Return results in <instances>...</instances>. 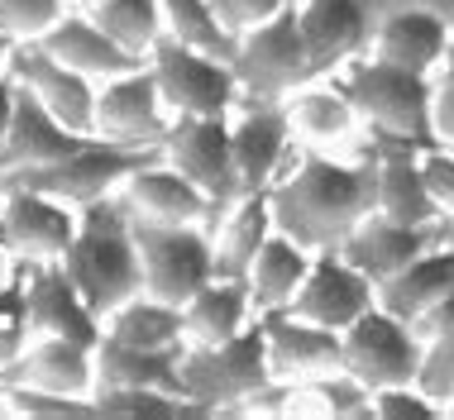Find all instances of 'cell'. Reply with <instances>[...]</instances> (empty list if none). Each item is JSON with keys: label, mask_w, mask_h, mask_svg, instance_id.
Returning a JSON list of instances; mask_svg holds the SVG:
<instances>
[{"label": "cell", "mask_w": 454, "mask_h": 420, "mask_svg": "<svg viewBox=\"0 0 454 420\" xmlns=\"http://www.w3.org/2000/svg\"><path fill=\"white\" fill-rule=\"evenodd\" d=\"M268 206H273V229L297 239L301 249L321 253L340 249L345 234L359 225L364 215L378 210V144L368 134V148L349 163L330 158L325 148L301 144V158H292L268 187Z\"/></svg>", "instance_id": "6da1fadb"}, {"label": "cell", "mask_w": 454, "mask_h": 420, "mask_svg": "<svg viewBox=\"0 0 454 420\" xmlns=\"http://www.w3.org/2000/svg\"><path fill=\"white\" fill-rule=\"evenodd\" d=\"M67 277L77 282V292L87 296L96 315H110L115 306H125L129 296L144 292V263L139 244H134V215L125 196L110 191L82 206L77 215V239L63 253Z\"/></svg>", "instance_id": "7a4b0ae2"}, {"label": "cell", "mask_w": 454, "mask_h": 420, "mask_svg": "<svg viewBox=\"0 0 454 420\" xmlns=\"http://www.w3.org/2000/svg\"><path fill=\"white\" fill-rule=\"evenodd\" d=\"M330 82L349 96V105L359 110V125L368 134L407 139L416 148H440L431 72H411V67L364 53V58H349L340 72H330Z\"/></svg>", "instance_id": "3957f363"}, {"label": "cell", "mask_w": 454, "mask_h": 420, "mask_svg": "<svg viewBox=\"0 0 454 420\" xmlns=\"http://www.w3.org/2000/svg\"><path fill=\"white\" fill-rule=\"evenodd\" d=\"M163 158V144H115V139H87L77 153L58 158V163H34V167H15V172H0V187H29L43 191L53 201L67 206H87L96 196L120 191L139 167H149Z\"/></svg>", "instance_id": "277c9868"}, {"label": "cell", "mask_w": 454, "mask_h": 420, "mask_svg": "<svg viewBox=\"0 0 454 420\" xmlns=\"http://www.w3.org/2000/svg\"><path fill=\"white\" fill-rule=\"evenodd\" d=\"M268 377H273V363H268L263 320H249L235 339L187 344V349H182L177 392L187 401H196L201 411H235V406L249 397V392H259Z\"/></svg>", "instance_id": "5b68a950"}, {"label": "cell", "mask_w": 454, "mask_h": 420, "mask_svg": "<svg viewBox=\"0 0 454 420\" xmlns=\"http://www.w3.org/2000/svg\"><path fill=\"white\" fill-rule=\"evenodd\" d=\"M134 244H139V263H144V292L158 296V301L187 306L215 277V244L206 225H173V220L134 215Z\"/></svg>", "instance_id": "8992f818"}, {"label": "cell", "mask_w": 454, "mask_h": 420, "mask_svg": "<svg viewBox=\"0 0 454 420\" xmlns=\"http://www.w3.org/2000/svg\"><path fill=\"white\" fill-rule=\"evenodd\" d=\"M149 67L173 115H230L244 101L235 67L177 34H163L149 48Z\"/></svg>", "instance_id": "52a82bcc"}, {"label": "cell", "mask_w": 454, "mask_h": 420, "mask_svg": "<svg viewBox=\"0 0 454 420\" xmlns=\"http://www.w3.org/2000/svg\"><path fill=\"white\" fill-rule=\"evenodd\" d=\"M230 67H235V77H239L244 101H287L297 86L316 82L311 58H306L301 24H297V5H287L282 15L244 29L239 53Z\"/></svg>", "instance_id": "ba28073f"}, {"label": "cell", "mask_w": 454, "mask_h": 420, "mask_svg": "<svg viewBox=\"0 0 454 420\" xmlns=\"http://www.w3.org/2000/svg\"><path fill=\"white\" fill-rule=\"evenodd\" d=\"M163 158L215 201V225L230 206L244 196L235 144H230V115H177L163 134ZM211 225V229H215Z\"/></svg>", "instance_id": "9c48e42d"}, {"label": "cell", "mask_w": 454, "mask_h": 420, "mask_svg": "<svg viewBox=\"0 0 454 420\" xmlns=\"http://www.w3.org/2000/svg\"><path fill=\"white\" fill-rule=\"evenodd\" d=\"M340 339H345L340 368H349L359 382H368V387L416 382V373H421L426 339L416 335L402 315L383 311V306H368L349 330H340Z\"/></svg>", "instance_id": "30bf717a"}, {"label": "cell", "mask_w": 454, "mask_h": 420, "mask_svg": "<svg viewBox=\"0 0 454 420\" xmlns=\"http://www.w3.org/2000/svg\"><path fill=\"white\" fill-rule=\"evenodd\" d=\"M383 0H297V24L311 58V77H330L373 48Z\"/></svg>", "instance_id": "8fae6325"}, {"label": "cell", "mask_w": 454, "mask_h": 420, "mask_svg": "<svg viewBox=\"0 0 454 420\" xmlns=\"http://www.w3.org/2000/svg\"><path fill=\"white\" fill-rule=\"evenodd\" d=\"M20 330L24 335H58L72 344H101V315L87 306V296L77 292V282L67 277L63 258H39V268L29 273L20 301Z\"/></svg>", "instance_id": "7c38bea8"}, {"label": "cell", "mask_w": 454, "mask_h": 420, "mask_svg": "<svg viewBox=\"0 0 454 420\" xmlns=\"http://www.w3.org/2000/svg\"><path fill=\"white\" fill-rule=\"evenodd\" d=\"M5 67H10V77L29 86L72 134H96V86H91L87 72L67 67L63 58H53L39 39H15Z\"/></svg>", "instance_id": "4fadbf2b"}, {"label": "cell", "mask_w": 454, "mask_h": 420, "mask_svg": "<svg viewBox=\"0 0 454 420\" xmlns=\"http://www.w3.org/2000/svg\"><path fill=\"white\" fill-rule=\"evenodd\" d=\"M292 115L282 101H239V115L230 120V144H235V167H239V187L268 191L278 182V172L292 163Z\"/></svg>", "instance_id": "5bb4252c"}, {"label": "cell", "mask_w": 454, "mask_h": 420, "mask_svg": "<svg viewBox=\"0 0 454 420\" xmlns=\"http://www.w3.org/2000/svg\"><path fill=\"white\" fill-rule=\"evenodd\" d=\"M450 239H454V220H435V225H402V220H387L383 210H373V215H364L359 225L345 234L340 253H345L349 263L378 287V282L392 277L397 268H407L411 258H421L426 249L450 244Z\"/></svg>", "instance_id": "9a60e30c"}, {"label": "cell", "mask_w": 454, "mask_h": 420, "mask_svg": "<svg viewBox=\"0 0 454 420\" xmlns=\"http://www.w3.org/2000/svg\"><path fill=\"white\" fill-rule=\"evenodd\" d=\"M368 306H378V287L340 249H321L287 311L301 320H316L325 330H349Z\"/></svg>", "instance_id": "2e32d148"}, {"label": "cell", "mask_w": 454, "mask_h": 420, "mask_svg": "<svg viewBox=\"0 0 454 420\" xmlns=\"http://www.w3.org/2000/svg\"><path fill=\"white\" fill-rule=\"evenodd\" d=\"M168 101L158 91L153 67L110 77L96 91V134L115 144H163L168 134Z\"/></svg>", "instance_id": "e0dca14e"}, {"label": "cell", "mask_w": 454, "mask_h": 420, "mask_svg": "<svg viewBox=\"0 0 454 420\" xmlns=\"http://www.w3.org/2000/svg\"><path fill=\"white\" fill-rule=\"evenodd\" d=\"M450 43H454V29L440 10H431V5H383L368 53L383 58V63L411 67V72H435L445 63Z\"/></svg>", "instance_id": "ac0fdd59"}, {"label": "cell", "mask_w": 454, "mask_h": 420, "mask_svg": "<svg viewBox=\"0 0 454 420\" xmlns=\"http://www.w3.org/2000/svg\"><path fill=\"white\" fill-rule=\"evenodd\" d=\"M0 220H5L10 249L24 258H63L77 239V215L67 201H53L29 187H5L0 191Z\"/></svg>", "instance_id": "d6986e66"}, {"label": "cell", "mask_w": 454, "mask_h": 420, "mask_svg": "<svg viewBox=\"0 0 454 420\" xmlns=\"http://www.w3.org/2000/svg\"><path fill=\"white\" fill-rule=\"evenodd\" d=\"M125 206L134 215H149V220H173V225H215V201L206 196L187 172H177L168 158L139 167L134 177L120 187Z\"/></svg>", "instance_id": "ffe728a7"}, {"label": "cell", "mask_w": 454, "mask_h": 420, "mask_svg": "<svg viewBox=\"0 0 454 420\" xmlns=\"http://www.w3.org/2000/svg\"><path fill=\"white\" fill-rule=\"evenodd\" d=\"M96 134H72L63 120L48 110L39 96L24 82H15V115H10V134H5V153H0V172L15 167H34V163H58V158L77 153Z\"/></svg>", "instance_id": "44dd1931"}, {"label": "cell", "mask_w": 454, "mask_h": 420, "mask_svg": "<svg viewBox=\"0 0 454 420\" xmlns=\"http://www.w3.org/2000/svg\"><path fill=\"white\" fill-rule=\"evenodd\" d=\"M263 335H268V363H273V377H316L340 368V354H345V339L340 330H325L316 320L292 315L287 306L282 311H263Z\"/></svg>", "instance_id": "7402d4cb"}, {"label": "cell", "mask_w": 454, "mask_h": 420, "mask_svg": "<svg viewBox=\"0 0 454 420\" xmlns=\"http://www.w3.org/2000/svg\"><path fill=\"white\" fill-rule=\"evenodd\" d=\"M39 43L53 58H63L67 67L87 72L91 82L96 77L110 82V77H125V72L149 67V58H139V53H129L125 43H115L91 15H63L48 34H39Z\"/></svg>", "instance_id": "603a6c76"}, {"label": "cell", "mask_w": 454, "mask_h": 420, "mask_svg": "<svg viewBox=\"0 0 454 420\" xmlns=\"http://www.w3.org/2000/svg\"><path fill=\"white\" fill-rule=\"evenodd\" d=\"M0 382H24V387H48V392H67V397H87L96 387V349L58 339V335H43L34 349H24L20 358H10V363L0 368Z\"/></svg>", "instance_id": "cb8c5ba5"}, {"label": "cell", "mask_w": 454, "mask_h": 420, "mask_svg": "<svg viewBox=\"0 0 454 420\" xmlns=\"http://www.w3.org/2000/svg\"><path fill=\"white\" fill-rule=\"evenodd\" d=\"M450 287H454V239L426 249L421 258H411L407 268H397L392 277L378 282V306L392 315H402L407 325H416Z\"/></svg>", "instance_id": "d4e9b609"}, {"label": "cell", "mask_w": 454, "mask_h": 420, "mask_svg": "<svg viewBox=\"0 0 454 420\" xmlns=\"http://www.w3.org/2000/svg\"><path fill=\"white\" fill-rule=\"evenodd\" d=\"M182 349L187 344H168V349H139L115 335H101L96 344V387H168L177 392V373H182Z\"/></svg>", "instance_id": "484cf974"}, {"label": "cell", "mask_w": 454, "mask_h": 420, "mask_svg": "<svg viewBox=\"0 0 454 420\" xmlns=\"http://www.w3.org/2000/svg\"><path fill=\"white\" fill-rule=\"evenodd\" d=\"M273 234V206H268V191H249L239 196L235 206L220 215V225L211 229L215 244V277H249L254 258Z\"/></svg>", "instance_id": "4316f807"}, {"label": "cell", "mask_w": 454, "mask_h": 420, "mask_svg": "<svg viewBox=\"0 0 454 420\" xmlns=\"http://www.w3.org/2000/svg\"><path fill=\"white\" fill-rule=\"evenodd\" d=\"M282 105H287V115H292V134L311 148H330V144L349 139V134L359 129V110L349 105V96L330 77H316V82L297 86Z\"/></svg>", "instance_id": "83f0119b"}, {"label": "cell", "mask_w": 454, "mask_h": 420, "mask_svg": "<svg viewBox=\"0 0 454 420\" xmlns=\"http://www.w3.org/2000/svg\"><path fill=\"white\" fill-rule=\"evenodd\" d=\"M316 253L301 249L297 239H287L282 229L268 234V244L259 249V258H254L249 268V296H254V311H282V306H292V296L301 292L306 273H311Z\"/></svg>", "instance_id": "f1b7e54d"}, {"label": "cell", "mask_w": 454, "mask_h": 420, "mask_svg": "<svg viewBox=\"0 0 454 420\" xmlns=\"http://www.w3.org/2000/svg\"><path fill=\"white\" fill-rule=\"evenodd\" d=\"M254 311V296L244 277H211L201 292L182 306L187 315V344H220V339H235L244 325H249Z\"/></svg>", "instance_id": "f546056e"}, {"label": "cell", "mask_w": 454, "mask_h": 420, "mask_svg": "<svg viewBox=\"0 0 454 420\" xmlns=\"http://www.w3.org/2000/svg\"><path fill=\"white\" fill-rule=\"evenodd\" d=\"M106 335H115L125 344H139V349H168V344L187 339V315H182V306L139 292V296H129L125 306L110 311Z\"/></svg>", "instance_id": "4dcf8cb0"}, {"label": "cell", "mask_w": 454, "mask_h": 420, "mask_svg": "<svg viewBox=\"0 0 454 420\" xmlns=\"http://www.w3.org/2000/svg\"><path fill=\"white\" fill-rule=\"evenodd\" d=\"M91 19L101 24L115 43H125L129 53H139V58H149V48L168 34V19H163V5H158V0H96Z\"/></svg>", "instance_id": "1f68e13d"}, {"label": "cell", "mask_w": 454, "mask_h": 420, "mask_svg": "<svg viewBox=\"0 0 454 420\" xmlns=\"http://www.w3.org/2000/svg\"><path fill=\"white\" fill-rule=\"evenodd\" d=\"M158 5H163L168 34H177V39H187V43H196V48H206V53L225 58V63H235L239 39L215 19L211 0H158Z\"/></svg>", "instance_id": "d6a6232c"}, {"label": "cell", "mask_w": 454, "mask_h": 420, "mask_svg": "<svg viewBox=\"0 0 454 420\" xmlns=\"http://www.w3.org/2000/svg\"><path fill=\"white\" fill-rule=\"evenodd\" d=\"M96 411H153V416H201V406L168 387H101L91 392Z\"/></svg>", "instance_id": "836d02e7"}, {"label": "cell", "mask_w": 454, "mask_h": 420, "mask_svg": "<svg viewBox=\"0 0 454 420\" xmlns=\"http://www.w3.org/2000/svg\"><path fill=\"white\" fill-rule=\"evenodd\" d=\"M63 19V0H0V34L39 39Z\"/></svg>", "instance_id": "e575fe53"}, {"label": "cell", "mask_w": 454, "mask_h": 420, "mask_svg": "<svg viewBox=\"0 0 454 420\" xmlns=\"http://www.w3.org/2000/svg\"><path fill=\"white\" fill-rule=\"evenodd\" d=\"M5 387V406L24 416H67V411H96L91 397H67V392L48 387H24V382H0Z\"/></svg>", "instance_id": "d590c367"}, {"label": "cell", "mask_w": 454, "mask_h": 420, "mask_svg": "<svg viewBox=\"0 0 454 420\" xmlns=\"http://www.w3.org/2000/svg\"><path fill=\"white\" fill-rule=\"evenodd\" d=\"M416 387L426 397H435L440 406H450L454 397V335H435L426 339V354H421V373H416Z\"/></svg>", "instance_id": "8d00e7d4"}, {"label": "cell", "mask_w": 454, "mask_h": 420, "mask_svg": "<svg viewBox=\"0 0 454 420\" xmlns=\"http://www.w3.org/2000/svg\"><path fill=\"white\" fill-rule=\"evenodd\" d=\"M445 406L426 397L416 382H392V387H373V416H440Z\"/></svg>", "instance_id": "74e56055"}, {"label": "cell", "mask_w": 454, "mask_h": 420, "mask_svg": "<svg viewBox=\"0 0 454 420\" xmlns=\"http://www.w3.org/2000/svg\"><path fill=\"white\" fill-rule=\"evenodd\" d=\"M287 5H297V0H211L215 19L225 24V29L235 34V39H239L244 29H254V24H263V19L282 15Z\"/></svg>", "instance_id": "f35d334b"}, {"label": "cell", "mask_w": 454, "mask_h": 420, "mask_svg": "<svg viewBox=\"0 0 454 420\" xmlns=\"http://www.w3.org/2000/svg\"><path fill=\"white\" fill-rule=\"evenodd\" d=\"M421 172H426V187H431L440 215L454 220V148H426L421 153Z\"/></svg>", "instance_id": "ab89813d"}, {"label": "cell", "mask_w": 454, "mask_h": 420, "mask_svg": "<svg viewBox=\"0 0 454 420\" xmlns=\"http://www.w3.org/2000/svg\"><path fill=\"white\" fill-rule=\"evenodd\" d=\"M431 77H435V134L445 148H454V43Z\"/></svg>", "instance_id": "60d3db41"}, {"label": "cell", "mask_w": 454, "mask_h": 420, "mask_svg": "<svg viewBox=\"0 0 454 420\" xmlns=\"http://www.w3.org/2000/svg\"><path fill=\"white\" fill-rule=\"evenodd\" d=\"M416 335H421V339H435V335H454V287L445 292V296H440V301L431 306V311H426L421 320H416Z\"/></svg>", "instance_id": "b9f144b4"}, {"label": "cell", "mask_w": 454, "mask_h": 420, "mask_svg": "<svg viewBox=\"0 0 454 420\" xmlns=\"http://www.w3.org/2000/svg\"><path fill=\"white\" fill-rule=\"evenodd\" d=\"M10 115H15V77H5V82H0V153H5Z\"/></svg>", "instance_id": "7bdbcfd3"}, {"label": "cell", "mask_w": 454, "mask_h": 420, "mask_svg": "<svg viewBox=\"0 0 454 420\" xmlns=\"http://www.w3.org/2000/svg\"><path fill=\"white\" fill-rule=\"evenodd\" d=\"M383 5H431L450 19V29H454V0H383Z\"/></svg>", "instance_id": "ee69618b"}, {"label": "cell", "mask_w": 454, "mask_h": 420, "mask_svg": "<svg viewBox=\"0 0 454 420\" xmlns=\"http://www.w3.org/2000/svg\"><path fill=\"white\" fill-rule=\"evenodd\" d=\"M10 48H15V39H10V34H0V67L10 63Z\"/></svg>", "instance_id": "f6af8a7d"}, {"label": "cell", "mask_w": 454, "mask_h": 420, "mask_svg": "<svg viewBox=\"0 0 454 420\" xmlns=\"http://www.w3.org/2000/svg\"><path fill=\"white\" fill-rule=\"evenodd\" d=\"M445 411H450V416H454V397H450V406H445Z\"/></svg>", "instance_id": "bcb514c9"}, {"label": "cell", "mask_w": 454, "mask_h": 420, "mask_svg": "<svg viewBox=\"0 0 454 420\" xmlns=\"http://www.w3.org/2000/svg\"><path fill=\"white\" fill-rule=\"evenodd\" d=\"M0 191H5V187H0Z\"/></svg>", "instance_id": "7dc6e473"}]
</instances>
